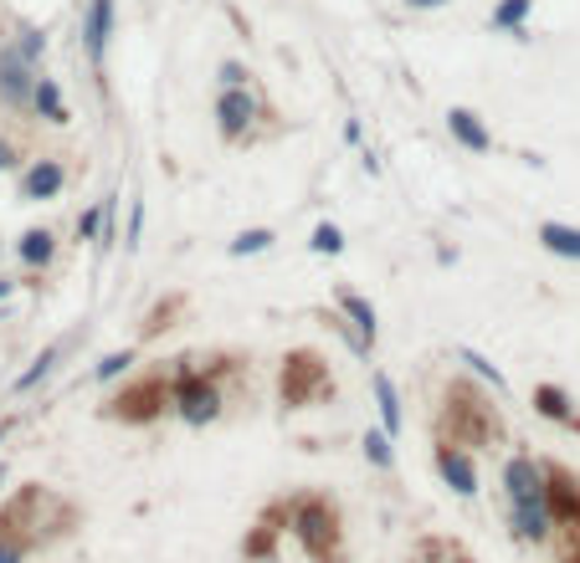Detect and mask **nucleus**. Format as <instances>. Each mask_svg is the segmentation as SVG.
I'll return each mask as SVG.
<instances>
[{
  "instance_id": "23",
  "label": "nucleus",
  "mask_w": 580,
  "mask_h": 563,
  "mask_svg": "<svg viewBox=\"0 0 580 563\" xmlns=\"http://www.w3.org/2000/svg\"><path fill=\"white\" fill-rule=\"evenodd\" d=\"M530 11H534V0H498L494 16H488V26H494V32H509V36H524Z\"/></svg>"
},
{
  "instance_id": "4",
  "label": "nucleus",
  "mask_w": 580,
  "mask_h": 563,
  "mask_svg": "<svg viewBox=\"0 0 580 563\" xmlns=\"http://www.w3.org/2000/svg\"><path fill=\"white\" fill-rule=\"evenodd\" d=\"M277 395H283L288 410H308V405H319L324 395H334L329 364L319 359V354H308V348L288 354V359H283V374H277Z\"/></svg>"
},
{
  "instance_id": "30",
  "label": "nucleus",
  "mask_w": 580,
  "mask_h": 563,
  "mask_svg": "<svg viewBox=\"0 0 580 563\" xmlns=\"http://www.w3.org/2000/svg\"><path fill=\"white\" fill-rule=\"evenodd\" d=\"M32 543H21V538H0V563H26Z\"/></svg>"
},
{
  "instance_id": "6",
  "label": "nucleus",
  "mask_w": 580,
  "mask_h": 563,
  "mask_svg": "<svg viewBox=\"0 0 580 563\" xmlns=\"http://www.w3.org/2000/svg\"><path fill=\"white\" fill-rule=\"evenodd\" d=\"M431 466H437V477H442L447 492H458V498H478L483 492V471H478V456L458 441H447L437 435V446H431Z\"/></svg>"
},
{
  "instance_id": "9",
  "label": "nucleus",
  "mask_w": 580,
  "mask_h": 563,
  "mask_svg": "<svg viewBox=\"0 0 580 563\" xmlns=\"http://www.w3.org/2000/svg\"><path fill=\"white\" fill-rule=\"evenodd\" d=\"M509 528L519 543H534L545 548L555 543V532H560V523H555V513H549V502H509Z\"/></svg>"
},
{
  "instance_id": "11",
  "label": "nucleus",
  "mask_w": 580,
  "mask_h": 563,
  "mask_svg": "<svg viewBox=\"0 0 580 563\" xmlns=\"http://www.w3.org/2000/svg\"><path fill=\"white\" fill-rule=\"evenodd\" d=\"M257 118V98L247 87H222V98H216V129L222 139H241V133L252 129Z\"/></svg>"
},
{
  "instance_id": "26",
  "label": "nucleus",
  "mask_w": 580,
  "mask_h": 563,
  "mask_svg": "<svg viewBox=\"0 0 580 563\" xmlns=\"http://www.w3.org/2000/svg\"><path fill=\"white\" fill-rule=\"evenodd\" d=\"M134 348H114V354H103L98 359V369H93V380L98 384H114V380H123V374H129V369H134Z\"/></svg>"
},
{
  "instance_id": "32",
  "label": "nucleus",
  "mask_w": 580,
  "mask_h": 563,
  "mask_svg": "<svg viewBox=\"0 0 580 563\" xmlns=\"http://www.w3.org/2000/svg\"><path fill=\"white\" fill-rule=\"evenodd\" d=\"M222 87H247V67H241V62H222Z\"/></svg>"
},
{
  "instance_id": "8",
  "label": "nucleus",
  "mask_w": 580,
  "mask_h": 563,
  "mask_svg": "<svg viewBox=\"0 0 580 563\" xmlns=\"http://www.w3.org/2000/svg\"><path fill=\"white\" fill-rule=\"evenodd\" d=\"M498 487L509 502H540L545 498V462H534V451H509L498 466Z\"/></svg>"
},
{
  "instance_id": "17",
  "label": "nucleus",
  "mask_w": 580,
  "mask_h": 563,
  "mask_svg": "<svg viewBox=\"0 0 580 563\" xmlns=\"http://www.w3.org/2000/svg\"><path fill=\"white\" fill-rule=\"evenodd\" d=\"M340 318L350 323V328L365 338V344L376 348V338H380V323H376V308H370V298H359L355 287H340Z\"/></svg>"
},
{
  "instance_id": "36",
  "label": "nucleus",
  "mask_w": 580,
  "mask_h": 563,
  "mask_svg": "<svg viewBox=\"0 0 580 563\" xmlns=\"http://www.w3.org/2000/svg\"><path fill=\"white\" fill-rule=\"evenodd\" d=\"M5 431H11V426H0V441H5Z\"/></svg>"
},
{
  "instance_id": "29",
  "label": "nucleus",
  "mask_w": 580,
  "mask_h": 563,
  "mask_svg": "<svg viewBox=\"0 0 580 563\" xmlns=\"http://www.w3.org/2000/svg\"><path fill=\"white\" fill-rule=\"evenodd\" d=\"M16 51L36 67L42 57H47V32H36V26H26V32H21V41H16Z\"/></svg>"
},
{
  "instance_id": "33",
  "label": "nucleus",
  "mask_w": 580,
  "mask_h": 563,
  "mask_svg": "<svg viewBox=\"0 0 580 563\" xmlns=\"http://www.w3.org/2000/svg\"><path fill=\"white\" fill-rule=\"evenodd\" d=\"M5 169H16V149H11V144L0 139V175H5Z\"/></svg>"
},
{
  "instance_id": "10",
  "label": "nucleus",
  "mask_w": 580,
  "mask_h": 563,
  "mask_svg": "<svg viewBox=\"0 0 580 563\" xmlns=\"http://www.w3.org/2000/svg\"><path fill=\"white\" fill-rule=\"evenodd\" d=\"M62 190H68V165L62 159H32L26 175H21V200H32V205L57 200Z\"/></svg>"
},
{
  "instance_id": "2",
  "label": "nucleus",
  "mask_w": 580,
  "mask_h": 563,
  "mask_svg": "<svg viewBox=\"0 0 580 563\" xmlns=\"http://www.w3.org/2000/svg\"><path fill=\"white\" fill-rule=\"evenodd\" d=\"M447 441H458V446L467 451H488L504 441V420H498V405L488 395H478V390H467V384H458V390H447V405H442V431Z\"/></svg>"
},
{
  "instance_id": "7",
  "label": "nucleus",
  "mask_w": 580,
  "mask_h": 563,
  "mask_svg": "<svg viewBox=\"0 0 580 563\" xmlns=\"http://www.w3.org/2000/svg\"><path fill=\"white\" fill-rule=\"evenodd\" d=\"M545 502L555 513V523H560V532L580 538V477L570 466L545 462Z\"/></svg>"
},
{
  "instance_id": "34",
  "label": "nucleus",
  "mask_w": 580,
  "mask_h": 563,
  "mask_svg": "<svg viewBox=\"0 0 580 563\" xmlns=\"http://www.w3.org/2000/svg\"><path fill=\"white\" fill-rule=\"evenodd\" d=\"M406 5H411V11H442L447 0H406Z\"/></svg>"
},
{
  "instance_id": "35",
  "label": "nucleus",
  "mask_w": 580,
  "mask_h": 563,
  "mask_svg": "<svg viewBox=\"0 0 580 563\" xmlns=\"http://www.w3.org/2000/svg\"><path fill=\"white\" fill-rule=\"evenodd\" d=\"M16 287H21V282H16V277H0V302L11 298V292H16Z\"/></svg>"
},
{
  "instance_id": "19",
  "label": "nucleus",
  "mask_w": 580,
  "mask_h": 563,
  "mask_svg": "<svg viewBox=\"0 0 580 563\" xmlns=\"http://www.w3.org/2000/svg\"><path fill=\"white\" fill-rule=\"evenodd\" d=\"M16 256H21V266H32V272L51 266V262H57V231H47V226H32V231H21Z\"/></svg>"
},
{
  "instance_id": "20",
  "label": "nucleus",
  "mask_w": 580,
  "mask_h": 563,
  "mask_svg": "<svg viewBox=\"0 0 580 563\" xmlns=\"http://www.w3.org/2000/svg\"><path fill=\"white\" fill-rule=\"evenodd\" d=\"M370 390H376V405H380V426H386L391 435H401L406 410H401V390H395V380L386 374V369H376V374H370Z\"/></svg>"
},
{
  "instance_id": "15",
  "label": "nucleus",
  "mask_w": 580,
  "mask_h": 563,
  "mask_svg": "<svg viewBox=\"0 0 580 563\" xmlns=\"http://www.w3.org/2000/svg\"><path fill=\"white\" fill-rule=\"evenodd\" d=\"M68 348H72V333H68V338H57V344L42 348V354L32 359V369H26V374H16V384H11V390H16V395H32L36 384H47L51 374H57V364L68 359Z\"/></svg>"
},
{
  "instance_id": "24",
  "label": "nucleus",
  "mask_w": 580,
  "mask_h": 563,
  "mask_svg": "<svg viewBox=\"0 0 580 563\" xmlns=\"http://www.w3.org/2000/svg\"><path fill=\"white\" fill-rule=\"evenodd\" d=\"M273 241H277V231L273 226H252V231H241V236H232L226 241V256H262V251H273Z\"/></svg>"
},
{
  "instance_id": "16",
  "label": "nucleus",
  "mask_w": 580,
  "mask_h": 563,
  "mask_svg": "<svg viewBox=\"0 0 580 563\" xmlns=\"http://www.w3.org/2000/svg\"><path fill=\"white\" fill-rule=\"evenodd\" d=\"M108 36H114V0H87V21H83V47L93 62H103L108 51Z\"/></svg>"
},
{
  "instance_id": "31",
  "label": "nucleus",
  "mask_w": 580,
  "mask_h": 563,
  "mask_svg": "<svg viewBox=\"0 0 580 563\" xmlns=\"http://www.w3.org/2000/svg\"><path fill=\"white\" fill-rule=\"evenodd\" d=\"M139 231H144V200H134V211H129V241H123L129 251L139 247Z\"/></svg>"
},
{
  "instance_id": "22",
  "label": "nucleus",
  "mask_w": 580,
  "mask_h": 563,
  "mask_svg": "<svg viewBox=\"0 0 580 563\" xmlns=\"http://www.w3.org/2000/svg\"><path fill=\"white\" fill-rule=\"evenodd\" d=\"M32 108H36V118H47V123H72V113H68V103H62V87L51 83V77H36V93H32Z\"/></svg>"
},
{
  "instance_id": "14",
  "label": "nucleus",
  "mask_w": 580,
  "mask_h": 563,
  "mask_svg": "<svg viewBox=\"0 0 580 563\" xmlns=\"http://www.w3.org/2000/svg\"><path fill=\"white\" fill-rule=\"evenodd\" d=\"M530 405H534V415H545V420L565 426V431H580V410H576V399L565 395L560 384H534Z\"/></svg>"
},
{
  "instance_id": "3",
  "label": "nucleus",
  "mask_w": 580,
  "mask_h": 563,
  "mask_svg": "<svg viewBox=\"0 0 580 563\" xmlns=\"http://www.w3.org/2000/svg\"><path fill=\"white\" fill-rule=\"evenodd\" d=\"M170 410L186 420L190 431H205V426H216L226 410V395L216 390V380H205L201 369H180L170 380Z\"/></svg>"
},
{
  "instance_id": "25",
  "label": "nucleus",
  "mask_w": 580,
  "mask_h": 563,
  "mask_svg": "<svg viewBox=\"0 0 580 563\" xmlns=\"http://www.w3.org/2000/svg\"><path fill=\"white\" fill-rule=\"evenodd\" d=\"M458 359H462L467 369H473V374H478L483 384H494V395H509V380H504V369H498V364H488V359H483L478 348H458Z\"/></svg>"
},
{
  "instance_id": "27",
  "label": "nucleus",
  "mask_w": 580,
  "mask_h": 563,
  "mask_svg": "<svg viewBox=\"0 0 580 563\" xmlns=\"http://www.w3.org/2000/svg\"><path fill=\"white\" fill-rule=\"evenodd\" d=\"M308 251H313V256H340V251H344V231L334 226V220H319V226H313V236H308Z\"/></svg>"
},
{
  "instance_id": "21",
  "label": "nucleus",
  "mask_w": 580,
  "mask_h": 563,
  "mask_svg": "<svg viewBox=\"0 0 580 563\" xmlns=\"http://www.w3.org/2000/svg\"><path fill=\"white\" fill-rule=\"evenodd\" d=\"M359 451H365V462L376 466V471H386V477L395 471V435L386 426H370V431L359 435Z\"/></svg>"
},
{
  "instance_id": "18",
  "label": "nucleus",
  "mask_w": 580,
  "mask_h": 563,
  "mask_svg": "<svg viewBox=\"0 0 580 563\" xmlns=\"http://www.w3.org/2000/svg\"><path fill=\"white\" fill-rule=\"evenodd\" d=\"M534 241H540L549 256H560V262H580V226H565V220H540V226H534Z\"/></svg>"
},
{
  "instance_id": "5",
  "label": "nucleus",
  "mask_w": 580,
  "mask_h": 563,
  "mask_svg": "<svg viewBox=\"0 0 580 563\" xmlns=\"http://www.w3.org/2000/svg\"><path fill=\"white\" fill-rule=\"evenodd\" d=\"M165 410H170V384L165 380H134L108 399V410L103 415H108V420H123V426H150V420H159Z\"/></svg>"
},
{
  "instance_id": "1",
  "label": "nucleus",
  "mask_w": 580,
  "mask_h": 563,
  "mask_svg": "<svg viewBox=\"0 0 580 563\" xmlns=\"http://www.w3.org/2000/svg\"><path fill=\"white\" fill-rule=\"evenodd\" d=\"M288 532L313 563H340V553H344L340 507L324 492H304V498L288 502Z\"/></svg>"
},
{
  "instance_id": "13",
  "label": "nucleus",
  "mask_w": 580,
  "mask_h": 563,
  "mask_svg": "<svg viewBox=\"0 0 580 563\" xmlns=\"http://www.w3.org/2000/svg\"><path fill=\"white\" fill-rule=\"evenodd\" d=\"M447 133L458 139L467 154H494V133L473 108H447Z\"/></svg>"
},
{
  "instance_id": "12",
  "label": "nucleus",
  "mask_w": 580,
  "mask_h": 563,
  "mask_svg": "<svg viewBox=\"0 0 580 563\" xmlns=\"http://www.w3.org/2000/svg\"><path fill=\"white\" fill-rule=\"evenodd\" d=\"M32 93H36L32 62H26L16 47L0 51V98L11 103V108H21V103H32Z\"/></svg>"
},
{
  "instance_id": "28",
  "label": "nucleus",
  "mask_w": 580,
  "mask_h": 563,
  "mask_svg": "<svg viewBox=\"0 0 580 563\" xmlns=\"http://www.w3.org/2000/svg\"><path fill=\"white\" fill-rule=\"evenodd\" d=\"M283 528H273V517H262V523H257L252 528V538H247V543H241V553H247V559H273V538Z\"/></svg>"
}]
</instances>
